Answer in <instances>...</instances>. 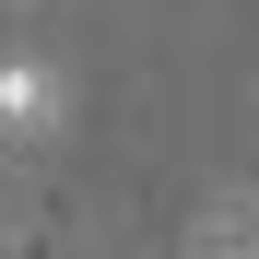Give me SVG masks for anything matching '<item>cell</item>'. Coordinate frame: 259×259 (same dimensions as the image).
Returning <instances> with one entry per match:
<instances>
[{"instance_id": "cell-1", "label": "cell", "mask_w": 259, "mask_h": 259, "mask_svg": "<svg viewBox=\"0 0 259 259\" xmlns=\"http://www.w3.org/2000/svg\"><path fill=\"white\" fill-rule=\"evenodd\" d=\"M48 130H59V71L48 59H0V142H48Z\"/></svg>"}]
</instances>
